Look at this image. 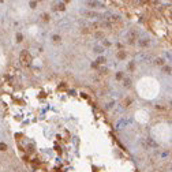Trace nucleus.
I'll return each instance as SVG.
<instances>
[{
    "label": "nucleus",
    "mask_w": 172,
    "mask_h": 172,
    "mask_svg": "<svg viewBox=\"0 0 172 172\" xmlns=\"http://www.w3.org/2000/svg\"><path fill=\"white\" fill-rule=\"evenodd\" d=\"M59 40H60L59 36H53V41H59Z\"/></svg>",
    "instance_id": "obj_12"
},
{
    "label": "nucleus",
    "mask_w": 172,
    "mask_h": 172,
    "mask_svg": "<svg viewBox=\"0 0 172 172\" xmlns=\"http://www.w3.org/2000/svg\"><path fill=\"white\" fill-rule=\"evenodd\" d=\"M6 149H7V145H6V143L0 142V150H6Z\"/></svg>",
    "instance_id": "obj_6"
},
{
    "label": "nucleus",
    "mask_w": 172,
    "mask_h": 172,
    "mask_svg": "<svg viewBox=\"0 0 172 172\" xmlns=\"http://www.w3.org/2000/svg\"><path fill=\"white\" fill-rule=\"evenodd\" d=\"M97 63H98V64H104V63H105V57H98V59H97Z\"/></svg>",
    "instance_id": "obj_4"
},
{
    "label": "nucleus",
    "mask_w": 172,
    "mask_h": 172,
    "mask_svg": "<svg viewBox=\"0 0 172 172\" xmlns=\"http://www.w3.org/2000/svg\"><path fill=\"white\" fill-rule=\"evenodd\" d=\"M55 10H64V4H63V3H60V4H57L56 7H55Z\"/></svg>",
    "instance_id": "obj_5"
},
{
    "label": "nucleus",
    "mask_w": 172,
    "mask_h": 172,
    "mask_svg": "<svg viewBox=\"0 0 172 172\" xmlns=\"http://www.w3.org/2000/svg\"><path fill=\"white\" fill-rule=\"evenodd\" d=\"M135 38H137V32H135V30H131V32H130V34H129V43L133 44Z\"/></svg>",
    "instance_id": "obj_2"
},
{
    "label": "nucleus",
    "mask_w": 172,
    "mask_h": 172,
    "mask_svg": "<svg viewBox=\"0 0 172 172\" xmlns=\"http://www.w3.org/2000/svg\"><path fill=\"white\" fill-rule=\"evenodd\" d=\"M157 63H159V64H163V59H157Z\"/></svg>",
    "instance_id": "obj_14"
},
{
    "label": "nucleus",
    "mask_w": 172,
    "mask_h": 172,
    "mask_svg": "<svg viewBox=\"0 0 172 172\" xmlns=\"http://www.w3.org/2000/svg\"><path fill=\"white\" fill-rule=\"evenodd\" d=\"M116 78H118V79H122V78H123V74H122V73H119L118 75H116Z\"/></svg>",
    "instance_id": "obj_10"
},
{
    "label": "nucleus",
    "mask_w": 172,
    "mask_h": 172,
    "mask_svg": "<svg viewBox=\"0 0 172 172\" xmlns=\"http://www.w3.org/2000/svg\"><path fill=\"white\" fill-rule=\"evenodd\" d=\"M164 71H165V73H168V74H170V71H171V67H170V66H168V67H164Z\"/></svg>",
    "instance_id": "obj_8"
},
{
    "label": "nucleus",
    "mask_w": 172,
    "mask_h": 172,
    "mask_svg": "<svg viewBox=\"0 0 172 172\" xmlns=\"http://www.w3.org/2000/svg\"><path fill=\"white\" fill-rule=\"evenodd\" d=\"M18 41H22V34H18Z\"/></svg>",
    "instance_id": "obj_13"
},
{
    "label": "nucleus",
    "mask_w": 172,
    "mask_h": 172,
    "mask_svg": "<svg viewBox=\"0 0 172 172\" xmlns=\"http://www.w3.org/2000/svg\"><path fill=\"white\" fill-rule=\"evenodd\" d=\"M130 84H131V79H130V78H124V79H123V85L124 86H130Z\"/></svg>",
    "instance_id": "obj_3"
},
{
    "label": "nucleus",
    "mask_w": 172,
    "mask_h": 172,
    "mask_svg": "<svg viewBox=\"0 0 172 172\" xmlns=\"http://www.w3.org/2000/svg\"><path fill=\"white\" fill-rule=\"evenodd\" d=\"M20 61H22V64H25V66H29L30 61H32V56H30V53L26 52V51H23V52L20 53Z\"/></svg>",
    "instance_id": "obj_1"
},
{
    "label": "nucleus",
    "mask_w": 172,
    "mask_h": 172,
    "mask_svg": "<svg viewBox=\"0 0 172 172\" xmlns=\"http://www.w3.org/2000/svg\"><path fill=\"white\" fill-rule=\"evenodd\" d=\"M118 56H119V59H124V57H126V53H124V52H119Z\"/></svg>",
    "instance_id": "obj_7"
},
{
    "label": "nucleus",
    "mask_w": 172,
    "mask_h": 172,
    "mask_svg": "<svg viewBox=\"0 0 172 172\" xmlns=\"http://www.w3.org/2000/svg\"><path fill=\"white\" fill-rule=\"evenodd\" d=\"M86 15L88 16H96V14L94 12H86Z\"/></svg>",
    "instance_id": "obj_9"
},
{
    "label": "nucleus",
    "mask_w": 172,
    "mask_h": 172,
    "mask_svg": "<svg viewBox=\"0 0 172 172\" xmlns=\"http://www.w3.org/2000/svg\"><path fill=\"white\" fill-rule=\"evenodd\" d=\"M147 44H149V41H142V43H141V45H147Z\"/></svg>",
    "instance_id": "obj_11"
}]
</instances>
